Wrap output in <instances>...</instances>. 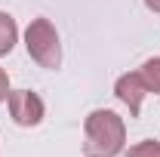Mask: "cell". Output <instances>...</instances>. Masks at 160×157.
I'll return each mask as SVG.
<instances>
[{
	"instance_id": "6da1fadb",
	"label": "cell",
	"mask_w": 160,
	"mask_h": 157,
	"mask_svg": "<svg viewBox=\"0 0 160 157\" xmlns=\"http://www.w3.org/2000/svg\"><path fill=\"white\" fill-rule=\"evenodd\" d=\"M126 126L114 111H92L86 117V142L83 154L86 157H114L123 151Z\"/></svg>"
},
{
	"instance_id": "7a4b0ae2",
	"label": "cell",
	"mask_w": 160,
	"mask_h": 157,
	"mask_svg": "<svg viewBox=\"0 0 160 157\" xmlns=\"http://www.w3.org/2000/svg\"><path fill=\"white\" fill-rule=\"evenodd\" d=\"M28 53H31V59L43 65V68H59L62 62V49H59V34H56V28L49 25V19H34L28 25Z\"/></svg>"
},
{
	"instance_id": "3957f363",
	"label": "cell",
	"mask_w": 160,
	"mask_h": 157,
	"mask_svg": "<svg viewBox=\"0 0 160 157\" xmlns=\"http://www.w3.org/2000/svg\"><path fill=\"white\" fill-rule=\"evenodd\" d=\"M6 99H9V114H12V120L19 126H37L40 120H43V102L34 93L16 89V93H9Z\"/></svg>"
},
{
	"instance_id": "277c9868",
	"label": "cell",
	"mask_w": 160,
	"mask_h": 157,
	"mask_svg": "<svg viewBox=\"0 0 160 157\" xmlns=\"http://www.w3.org/2000/svg\"><path fill=\"white\" fill-rule=\"evenodd\" d=\"M145 93H148V86H145V80H142L139 71H136V74H123V77L117 80V99L123 105H129V114H132V117H139L142 96H145Z\"/></svg>"
},
{
	"instance_id": "5b68a950",
	"label": "cell",
	"mask_w": 160,
	"mask_h": 157,
	"mask_svg": "<svg viewBox=\"0 0 160 157\" xmlns=\"http://www.w3.org/2000/svg\"><path fill=\"white\" fill-rule=\"evenodd\" d=\"M16 37H19V28H16L12 16L0 13V56H6V53L16 46Z\"/></svg>"
},
{
	"instance_id": "8992f818",
	"label": "cell",
	"mask_w": 160,
	"mask_h": 157,
	"mask_svg": "<svg viewBox=\"0 0 160 157\" xmlns=\"http://www.w3.org/2000/svg\"><path fill=\"white\" fill-rule=\"evenodd\" d=\"M142 80H145V86H148V93L154 89V93H160V59H151L142 65Z\"/></svg>"
},
{
	"instance_id": "52a82bcc",
	"label": "cell",
	"mask_w": 160,
	"mask_h": 157,
	"mask_svg": "<svg viewBox=\"0 0 160 157\" xmlns=\"http://www.w3.org/2000/svg\"><path fill=\"white\" fill-rule=\"evenodd\" d=\"M126 157H160V145L157 142H142V145H136V148H129Z\"/></svg>"
},
{
	"instance_id": "ba28073f",
	"label": "cell",
	"mask_w": 160,
	"mask_h": 157,
	"mask_svg": "<svg viewBox=\"0 0 160 157\" xmlns=\"http://www.w3.org/2000/svg\"><path fill=\"white\" fill-rule=\"evenodd\" d=\"M9 96V83H6V74H3V68H0V102Z\"/></svg>"
},
{
	"instance_id": "9c48e42d",
	"label": "cell",
	"mask_w": 160,
	"mask_h": 157,
	"mask_svg": "<svg viewBox=\"0 0 160 157\" xmlns=\"http://www.w3.org/2000/svg\"><path fill=\"white\" fill-rule=\"evenodd\" d=\"M148 3V9H154V13H160V0H145Z\"/></svg>"
}]
</instances>
